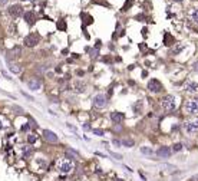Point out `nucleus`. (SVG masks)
Here are the masks:
<instances>
[{
  "label": "nucleus",
  "mask_w": 198,
  "mask_h": 181,
  "mask_svg": "<svg viewBox=\"0 0 198 181\" xmlns=\"http://www.w3.org/2000/svg\"><path fill=\"white\" fill-rule=\"evenodd\" d=\"M182 148H184L182 142H175V144H174V145L171 147L172 152H179V151H182Z\"/></svg>",
  "instance_id": "nucleus-27"
},
{
  "label": "nucleus",
  "mask_w": 198,
  "mask_h": 181,
  "mask_svg": "<svg viewBox=\"0 0 198 181\" xmlns=\"http://www.w3.org/2000/svg\"><path fill=\"white\" fill-rule=\"evenodd\" d=\"M65 157L69 158V160H75V158H79V152L75 151V149L70 148V147H66V148H65Z\"/></svg>",
  "instance_id": "nucleus-17"
},
{
  "label": "nucleus",
  "mask_w": 198,
  "mask_h": 181,
  "mask_svg": "<svg viewBox=\"0 0 198 181\" xmlns=\"http://www.w3.org/2000/svg\"><path fill=\"white\" fill-rule=\"evenodd\" d=\"M184 50V45H179V43H175V46L172 48V50H171V53L172 55H178V53H181Z\"/></svg>",
  "instance_id": "nucleus-25"
},
{
  "label": "nucleus",
  "mask_w": 198,
  "mask_h": 181,
  "mask_svg": "<svg viewBox=\"0 0 198 181\" xmlns=\"http://www.w3.org/2000/svg\"><path fill=\"white\" fill-rule=\"evenodd\" d=\"M82 17L85 19V20H83V23H85V25H86V23H89V25H90V23L93 22V20H92V16H89V15H86V13H82Z\"/></svg>",
  "instance_id": "nucleus-29"
},
{
  "label": "nucleus",
  "mask_w": 198,
  "mask_h": 181,
  "mask_svg": "<svg viewBox=\"0 0 198 181\" xmlns=\"http://www.w3.org/2000/svg\"><path fill=\"white\" fill-rule=\"evenodd\" d=\"M115 181H126V180H125V178H116Z\"/></svg>",
  "instance_id": "nucleus-43"
},
{
  "label": "nucleus",
  "mask_w": 198,
  "mask_h": 181,
  "mask_svg": "<svg viewBox=\"0 0 198 181\" xmlns=\"http://www.w3.org/2000/svg\"><path fill=\"white\" fill-rule=\"evenodd\" d=\"M9 69L13 72V73H20L22 72V66L20 65H17V63H9Z\"/></svg>",
  "instance_id": "nucleus-24"
},
{
  "label": "nucleus",
  "mask_w": 198,
  "mask_h": 181,
  "mask_svg": "<svg viewBox=\"0 0 198 181\" xmlns=\"http://www.w3.org/2000/svg\"><path fill=\"white\" fill-rule=\"evenodd\" d=\"M111 142H112V144H114L115 147H118V148H119V147H122V144H121V141H119V139H115V138H114V139H112Z\"/></svg>",
  "instance_id": "nucleus-35"
},
{
  "label": "nucleus",
  "mask_w": 198,
  "mask_h": 181,
  "mask_svg": "<svg viewBox=\"0 0 198 181\" xmlns=\"http://www.w3.org/2000/svg\"><path fill=\"white\" fill-rule=\"evenodd\" d=\"M188 181H198V174H194L192 177H189Z\"/></svg>",
  "instance_id": "nucleus-39"
},
{
  "label": "nucleus",
  "mask_w": 198,
  "mask_h": 181,
  "mask_svg": "<svg viewBox=\"0 0 198 181\" xmlns=\"http://www.w3.org/2000/svg\"><path fill=\"white\" fill-rule=\"evenodd\" d=\"M33 152H35V149H33V147L32 145H29V144H26V145H23L22 148H20V155H22V158H30V157H33Z\"/></svg>",
  "instance_id": "nucleus-12"
},
{
  "label": "nucleus",
  "mask_w": 198,
  "mask_h": 181,
  "mask_svg": "<svg viewBox=\"0 0 198 181\" xmlns=\"http://www.w3.org/2000/svg\"><path fill=\"white\" fill-rule=\"evenodd\" d=\"M109 155H111L112 158L118 160V161H121V160L124 158V155H122V154H118V152H114V151H109Z\"/></svg>",
  "instance_id": "nucleus-28"
},
{
  "label": "nucleus",
  "mask_w": 198,
  "mask_h": 181,
  "mask_svg": "<svg viewBox=\"0 0 198 181\" xmlns=\"http://www.w3.org/2000/svg\"><path fill=\"white\" fill-rule=\"evenodd\" d=\"M161 105L164 108L165 112H174L177 108H178V101H177V97L175 95H165L162 99H161Z\"/></svg>",
  "instance_id": "nucleus-2"
},
{
  "label": "nucleus",
  "mask_w": 198,
  "mask_h": 181,
  "mask_svg": "<svg viewBox=\"0 0 198 181\" xmlns=\"http://www.w3.org/2000/svg\"><path fill=\"white\" fill-rule=\"evenodd\" d=\"M102 46V42L101 40H96V45H95V49H99V48H101Z\"/></svg>",
  "instance_id": "nucleus-40"
},
{
  "label": "nucleus",
  "mask_w": 198,
  "mask_h": 181,
  "mask_svg": "<svg viewBox=\"0 0 198 181\" xmlns=\"http://www.w3.org/2000/svg\"><path fill=\"white\" fill-rule=\"evenodd\" d=\"M95 155H96V157H101V158H106V154H102V152H99V151H96Z\"/></svg>",
  "instance_id": "nucleus-37"
},
{
  "label": "nucleus",
  "mask_w": 198,
  "mask_h": 181,
  "mask_svg": "<svg viewBox=\"0 0 198 181\" xmlns=\"http://www.w3.org/2000/svg\"><path fill=\"white\" fill-rule=\"evenodd\" d=\"M33 164H36L35 171H37V172H43V171H46L49 168V161L45 157H35L33 158Z\"/></svg>",
  "instance_id": "nucleus-6"
},
{
  "label": "nucleus",
  "mask_w": 198,
  "mask_h": 181,
  "mask_svg": "<svg viewBox=\"0 0 198 181\" xmlns=\"http://www.w3.org/2000/svg\"><path fill=\"white\" fill-rule=\"evenodd\" d=\"M6 124H9V122H6L3 117H0V129H3V128L6 127Z\"/></svg>",
  "instance_id": "nucleus-34"
},
{
  "label": "nucleus",
  "mask_w": 198,
  "mask_h": 181,
  "mask_svg": "<svg viewBox=\"0 0 198 181\" xmlns=\"http://www.w3.org/2000/svg\"><path fill=\"white\" fill-rule=\"evenodd\" d=\"M9 13H10L13 17H19V16L25 15L23 7H22L20 5H13V6H10V7H9Z\"/></svg>",
  "instance_id": "nucleus-13"
},
{
  "label": "nucleus",
  "mask_w": 198,
  "mask_h": 181,
  "mask_svg": "<svg viewBox=\"0 0 198 181\" xmlns=\"http://www.w3.org/2000/svg\"><path fill=\"white\" fill-rule=\"evenodd\" d=\"M172 154H174V152H172L171 147H168V145H162V147H159V148L154 152V155L158 157L157 160H168V158H171Z\"/></svg>",
  "instance_id": "nucleus-5"
},
{
  "label": "nucleus",
  "mask_w": 198,
  "mask_h": 181,
  "mask_svg": "<svg viewBox=\"0 0 198 181\" xmlns=\"http://www.w3.org/2000/svg\"><path fill=\"white\" fill-rule=\"evenodd\" d=\"M132 109H134L135 114H142V112H144V102H142V101H136V102L134 104Z\"/></svg>",
  "instance_id": "nucleus-20"
},
{
  "label": "nucleus",
  "mask_w": 198,
  "mask_h": 181,
  "mask_svg": "<svg viewBox=\"0 0 198 181\" xmlns=\"http://www.w3.org/2000/svg\"><path fill=\"white\" fill-rule=\"evenodd\" d=\"M75 170V162L73 160H69L66 157H62L56 161V171L62 175H69Z\"/></svg>",
  "instance_id": "nucleus-1"
},
{
  "label": "nucleus",
  "mask_w": 198,
  "mask_h": 181,
  "mask_svg": "<svg viewBox=\"0 0 198 181\" xmlns=\"http://www.w3.org/2000/svg\"><path fill=\"white\" fill-rule=\"evenodd\" d=\"M146 89L151 94H161L164 91V86L161 83V80L158 79H149V82L146 83Z\"/></svg>",
  "instance_id": "nucleus-7"
},
{
  "label": "nucleus",
  "mask_w": 198,
  "mask_h": 181,
  "mask_svg": "<svg viewBox=\"0 0 198 181\" xmlns=\"http://www.w3.org/2000/svg\"><path fill=\"white\" fill-rule=\"evenodd\" d=\"M192 69H194V70H198V60L192 63Z\"/></svg>",
  "instance_id": "nucleus-41"
},
{
  "label": "nucleus",
  "mask_w": 198,
  "mask_h": 181,
  "mask_svg": "<svg viewBox=\"0 0 198 181\" xmlns=\"http://www.w3.org/2000/svg\"><path fill=\"white\" fill-rule=\"evenodd\" d=\"M189 17H191L192 22L198 23V9H192V10H189Z\"/></svg>",
  "instance_id": "nucleus-26"
},
{
  "label": "nucleus",
  "mask_w": 198,
  "mask_h": 181,
  "mask_svg": "<svg viewBox=\"0 0 198 181\" xmlns=\"http://www.w3.org/2000/svg\"><path fill=\"white\" fill-rule=\"evenodd\" d=\"M39 42H40V36L36 32H30L27 36H25V45L27 48H35L39 45Z\"/></svg>",
  "instance_id": "nucleus-8"
},
{
  "label": "nucleus",
  "mask_w": 198,
  "mask_h": 181,
  "mask_svg": "<svg viewBox=\"0 0 198 181\" xmlns=\"http://www.w3.org/2000/svg\"><path fill=\"white\" fill-rule=\"evenodd\" d=\"M58 29H59V30H65V29H66L65 20H59V22H58Z\"/></svg>",
  "instance_id": "nucleus-31"
},
{
  "label": "nucleus",
  "mask_w": 198,
  "mask_h": 181,
  "mask_svg": "<svg viewBox=\"0 0 198 181\" xmlns=\"http://www.w3.org/2000/svg\"><path fill=\"white\" fill-rule=\"evenodd\" d=\"M86 88H88V85L83 80H76L73 83V91H75L76 94H83L85 91H86Z\"/></svg>",
  "instance_id": "nucleus-16"
},
{
  "label": "nucleus",
  "mask_w": 198,
  "mask_h": 181,
  "mask_svg": "<svg viewBox=\"0 0 198 181\" xmlns=\"http://www.w3.org/2000/svg\"><path fill=\"white\" fill-rule=\"evenodd\" d=\"M184 111L188 115H198V98H191V99L185 101Z\"/></svg>",
  "instance_id": "nucleus-4"
},
{
  "label": "nucleus",
  "mask_w": 198,
  "mask_h": 181,
  "mask_svg": "<svg viewBox=\"0 0 198 181\" xmlns=\"http://www.w3.org/2000/svg\"><path fill=\"white\" fill-rule=\"evenodd\" d=\"M139 151H141V154H144V155H154V152H155L151 147H146V145L141 147V148H139Z\"/></svg>",
  "instance_id": "nucleus-23"
},
{
  "label": "nucleus",
  "mask_w": 198,
  "mask_h": 181,
  "mask_svg": "<svg viewBox=\"0 0 198 181\" xmlns=\"http://www.w3.org/2000/svg\"><path fill=\"white\" fill-rule=\"evenodd\" d=\"M182 129L185 131L187 135H194L198 132V118H192V119H187L182 124Z\"/></svg>",
  "instance_id": "nucleus-3"
},
{
  "label": "nucleus",
  "mask_w": 198,
  "mask_h": 181,
  "mask_svg": "<svg viewBox=\"0 0 198 181\" xmlns=\"http://www.w3.org/2000/svg\"><path fill=\"white\" fill-rule=\"evenodd\" d=\"M26 141H27L29 145H33V144L37 141V135H36L35 132H29V134L26 135Z\"/></svg>",
  "instance_id": "nucleus-22"
},
{
  "label": "nucleus",
  "mask_w": 198,
  "mask_h": 181,
  "mask_svg": "<svg viewBox=\"0 0 198 181\" xmlns=\"http://www.w3.org/2000/svg\"><path fill=\"white\" fill-rule=\"evenodd\" d=\"M5 2H6V0H0V5H5Z\"/></svg>",
  "instance_id": "nucleus-44"
},
{
  "label": "nucleus",
  "mask_w": 198,
  "mask_h": 181,
  "mask_svg": "<svg viewBox=\"0 0 198 181\" xmlns=\"http://www.w3.org/2000/svg\"><path fill=\"white\" fill-rule=\"evenodd\" d=\"M109 118H111V121H112L114 124H121V122L124 121L125 115H124L122 112H119V111H114V112L109 114Z\"/></svg>",
  "instance_id": "nucleus-15"
},
{
  "label": "nucleus",
  "mask_w": 198,
  "mask_h": 181,
  "mask_svg": "<svg viewBox=\"0 0 198 181\" xmlns=\"http://www.w3.org/2000/svg\"><path fill=\"white\" fill-rule=\"evenodd\" d=\"M184 89H185V92H188V94H197L198 92V82L189 79V80L185 82Z\"/></svg>",
  "instance_id": "nucleus-11"
},
{
  "label": "nucleus",
  "mask_w": 198,
  "mask_h": 181,
  "mask_svg": "<svg viewBox=\"0 0 198 181\" xmlns=\"http://www.w3.org/2000/svg\"><path fill=\"white\" fill-rule=\"evenodd\" d=\"M164 45L165 46H174L175 45V38L171 33H165L164 35Z\"/></svg>",
  "instance_id": "nucleus-18"
},
{
  "label": "nucleus",
  "mask_w": 198,
  "mask_h": 181,
  "mask_svg": "<svg viewBox=\"0 0 198 181\" xmlns=\"http://www.w3.org/2000/svg\"><path fill=\"white\" fill-rule=\"evenodd\" d=\"M112 131L114 132H121L122 131V124H115L114 128H112Z\"/></svg>",
  "instance_id": "nucleus-33"
},
{
  "label": "nucleus",
  "mask_w": 198,
  "mask_h": 181,
  "mask_svg": "<svg viewBox=\"0 0 198 181\" xmlns=\"http://www.w3.org/2000/svg\"><path fill=\"white\" fill-rule=\"evenodd\" d=\"M121 144H122V147H125V148H132L134 145H135V141L132 139V138H122L121 139Z\"/></svg>",
  "instance_id": "nucleus-21"
},
{
  "label": "nucleus",
  "mask_w": 198,
  "mask_h": 181,
  "mask_svg": "<svg viewBox=\"0 0 198 181\" xmlns=\"http://www.w3.org/2000/svg\"><path fill=\"white\" fill-rule=\"evenodd\" d=\"M132 5V0H126V3H125V6L122 7V10H128V7Z\"/></svg>",
  "instance_id": "nucleus-36"
},
{
  "label": "nucleus",
  "mask_w": 198,
  "mask_h": 181,
  "mask_svg": "<svg viewBox=\"0 0 198 181\" xmlns=\"http://www.w3.org/2000/svg\"><path fill=\"white\" fill-rule=\"evenodd\" d=\"M174 2H182V0H174Z\"/></svg>",
  "instance_id": "nucleus-45"
},
{
  "label": "nucleus",
  "mask_w": 198,
  "mask_h": 181,
  "mask_svg": "<svg viewBox=\"0 0 198 181\" xmlns=\"http://www.w3.org/2000/svg\"><path fill=\"white\" fill-rule=\"evenodd\" d=\"M83 129H90V125L86 122V124H83Z\"/></svg>",
  "instance_id": "nucleus-42"
},
{
  "label": "nucleus",
  "mask_w": 198,
  "mask_h": 181,
  "mask_svg": "<svg viewBox=\"0 0 198 181\" xmlns=\"http://www.w3.org/2000/svg\"><path fill=\"white\" fill-rule=\"evenodd\" d=\"M42 137L46 142L49 144H58L59 142V137L55 131H50V129H43L42 131Z\"/></svg>",
  "instance_id": "nucleus-9"
},
{
  "label": "nucleus",
  "mask_w": 198,
  "mask_h": 181,
  "mask_svg": "<svg viewBox=\"0 0 198 181\" xmlns=\"http://www.w3.org/2000/svg\"><path fill=\"white\" fill-rule=\"evenodd\" d=\"M106 104H108V101H106V95H104V94H98V95L93 98V107L98 108V109L105 108Z\"/></svg>",
  "instance_id": "nucleus-10"
},
{
  "label": "nucleus",
  "mask_w": 198,
  "mask_h": 181,
  "mask_svg": "<svg viewBox=\"0 0 198 181\" xmlns=\"http://www.w3.org/2000/svg\"><path fill=\"white\" fill-rule=\"evenodd\" d=\"M40 86H42V82H40L39 78H32V79L27 80V88L30 91H39Z\"/></svg>",
  "instance_id": "nucleus-14"
},
{
  "label": "nucleus",
  "mask_w": 198,
  "mask_h": 181,
  "mask_svg": "<svg viewBox=\"0 0 198 181\" xmlns=\"http://www.w3.org/2000/svg\"><path fill=\"white\" fill-rule=\"evenodd\" d=\"M13 109H15V111H17L19 114H23V108H20V107H16V105H15V107H13Z\"/></svg>",
  "instance_id": "nucleus-38"
},
{
  "label": "nucleus",
  "mask_w": 198,
  "mask_h": 181,
  "mask_svg": "<svg viewBox=\"0 0 198 181\" xmlns=\"http://www.w3.org/2000/svg\"><path fill=\"white\" fill-rule=\"evenodd\" d=\"M161 167H162V168H167L168 171H172V170H177V167H175V165H172V164H162Z\"/></svg>",
  "instance_id": "nucleus-32"
},
{
  "label": "nucleus",
  "mask_w": 198,
  "mask_h": 181,
  "mask_svg": "<svg viewBox=\"0 0 198 181\" xmlns=\"http://www.w3.org/2000/svg\"><path fill=\"white\" fill-rule=\"evenodd\" d=\"M23 17H25V20H26L27 25H33V23L36 22V16H35L33 12H26V13L23 15Z\"/></svg>",
  "instance_id": "nucleus-19"
},
{
  "label": "nucleus",
  "mask_w": 198,
  "mask_h": 181,
  "mask_svg": "<svg viewBox=\"0 0 198 181\" xmlns=\"http://www.w3.org/2000/svg\"><path fill=\"white\" fill-rule=\"evenodd\" d=\"M92 132H93L95 135H98V137H104V135H105V131H104V129H98V128L92 129Z\"/></svg>",
  "instance_id": "nucleus-30"
}]
</instances>
